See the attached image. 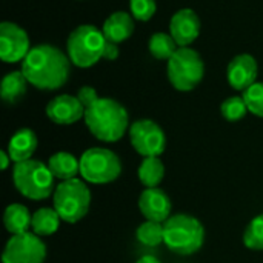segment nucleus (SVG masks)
Instances as JSON below:
<instances>
[{"label":"nucleus","mask_w":263,"mask_h":263,"mask_svg":"<svg viewBox=\"0 0 263 263\" xmlns=\"http://www.w3.org/2000/svg\"><path fill=\"white\" fill-rule=\"evenodd\" d=\"M129 140L136 153L143 157H160L166 146L163 129L149 119L136 120L129 126Z\"/></svg>","instance_id":"1a4fd4ad"},{"label":"nucleus","mask_w":263,"mask_h":263,"mask_svg":"<svg viewBox=\"0 0 263 263\" xmlns=\"http://www.w3.org/2000/svg\"><path fill=\"white\" fill-rule=\"evenodd\" d=\"M77 99L82 102V105L86 109L88 106H91L99 99V94H97V91L92 86H82L79 89V92H77Z\"/></svg>","instance_id":"c85d7f7f"},{"label":"nucleus","mask_w":263,"mask_h":263,"mask_svg":"<svg viewBox=\"0 0 263 263\" xmlns=\"http://www.w3.org/2000/svg\"><path fill=\"white\" fill-rule=\"evenodd\" d=\"M31 222H32V216L29 214L28 208L22 203H12L5 210L3 225L6 231L11 233L12 236L28 233V230L31 228Z\"/></svg>","instance_id":"6ab92c4d"},{"label":"nucleus","mask_w":263,"mask_h":263,"mask_svg":"<svg viewBox=\"0 0 263 263\" xmlns=\"http://www.w3.org/2000/svg\"><path fill=\"white\" fill-rule=\"evenodd\" d=\"M170 34L179 48L190 46L200 34V18L191 8L179 9L170 20Z\"/></svg>","instance_id":"f8f14e48"},{"label":"nucleus","mask_w":263,"mask_h":263,"mask_svg":"<svg viewBox=\"0 0 263 263\" xmlns=\"http://www.w3.org/2000/svg\"><path fill=\"white\" fill-rule=\"evenodd\" d=\"M163 243L179 256L197 253L205 240V230L200 220L190 214H174L163 223Z\"/></svg>","instance_id":"7ed1b4c3"},{"label":"nucleus","mask_w":263,"mask_h":263,"mask_svg":"<svg viewBox=\"0 0 263 263\" xmlns=\"http://www.w3.org/2000/svg\"><path fill=\"white\" fill-rule=\"evenodd\" d=\"M220 112H222V116H223L225 120H228V122H237V120H242L247 116L248 106H247L243 97L233 96V97H228L227 100L222 102Z\"/></svg>","instance_id":"393cba45"},{"label":"nucleus","mask_w":263,"mask_h":263,"mask_svg":"<svg viewBox=\"0 0 263 263\" xmlns=\"http://www.w3.org/2000/svg\"><path fill=\"white\" fill-rule=\"evenodd\" d=\"M39 146L37 134L29 128L18 129L8 143V154L14 163L26 162L32 157Z\"/></svg>","instance_id":"f3484780"},{"label":"nucleus","mask_w":263,"mask_h":263,"mask_svg":"<svg viewBox=\"0 0 263 263\" xmlns=\"http://www.w3.org/2000/svg\"><path fill=\"white\" fill-rule=\"evenodd\" d=\"M29 82L26 80L25 74L22 71H12L8 72L0 86V96L2 100L6 103H17L28 91Z\"/></svg>","instance_id":"aec40b11"},{"label":"nucleus","mask_w":263,"mask_h":263,"mask_svg":"<svg viewBox=\"0 0 263 263\" xmlns=\"http://www.w3.org/2000/svg\"><path fill=\"white\" fill-rule=\"evenodd\" d=\"M83 120L89 133L106 143L119 142L129 126L126 108L109 97H99L91 106H88Z\"/></svg>","instance_id":"f03ea898"},{"label":"nucleus","mask_w":263,"mask_h":263,"mask_svg":"<svg viewBox=\"0 0 263 263\" xmlns=\"http://www.w3.org/2000/svg\"><path fill=\"white\" fill-rule=\"evenodd\" d=\"M12 182L15 190L26 199L43 200L54 193V174L40 160L29 159L14 165Z\"/></svg>","instance_id":"20e7f679"},{"label":"nucleus","mask_w":263,"mask_h":263,"mask_svg":"<svg viewBox=\"0 0 263 263\" xmlns=\"http://www.w3.org/2000/svg\"><path fill=\"white\" fill-rule=\"evenodd\" d=\"M243 243L253 251H263V214L250 222L243 234Z\"/></svg>","instance_id":"a878e982"},{"label":"nucleus","mask_w":263,"mask_h":263,"mask_svg":"<svg viewBox=\"0 0 263 263\" xmlns=\"http://www.w3.org/2000/svg\"><path fill=\"white\" fill-rule=\"evenodd\" d=\"M136 263H160V260L157 257H154V256H143Z\"/></svg>","instance_id":"2f4dec72"},{"label":"nucleus","mask_w":263,"mask_h":263,"mask_svg":"<svg viewBox=\"0 0 263 263\" xmlns=\"http://www.w3.org/2000/svg\"><path fill=\"white\" fill-rule=\"evenodd\" d=\"M165 176V166L160 157H145L139 166V179L145 188H157Z\"/></svg>","instance_id":"4be33fe9"},{"label":"nucleus","mask_w":263,"mask_h":263,"mask_svg":"<svg viewBox=\"0 0 263 263\" xmlns=\"http://www.w3.org/2000/svg\"><path fill=\"white\" fill-rule=\"evenodd\" d=\"M102 32L108 42L122 43L128 40L134 32V17L125 11L112 12L103 23Z\"/></svg>","instance_id":"dca6fc26"},{"label":"nucleus","mask_w":263,"mask_h":263,"mask_svg":"<svg viewBox=\"0 0 263 263\" xmlns=\"http://www.w3.org/2000/svg\"><path fill=\"white\" fill-rule=\"evenodd\" d=\"M54 210L59 213L60 219L68 223H76L82 220L91 205V191L86 183L80 179L63 180L54 190Z\"/></svg>","instance_id":"423d86ee"},{"label":"nucleus","mask_w":263,"mask_h":263,"mask_svg":"<svg viewBox=\"0 0 263 263\" xmlns=\"http://www.w3.org/2000/svg\"><path fill=\"white\" fill-rule=\"evenodd\" d=\"M54 174V177L63 180H71L76 179L77 174H80V160H77L71 153L66 151H59L52 154L46 163Z\"/></svg>","instance_id":"a211bd4d"},{"label":"nucleus","mask_w":263,"mask_h":263,"mask_svg":"<svg viewBox=\"0 0 263 263\" xmlns=\"http://www.w3.org/2000/svg\"><path fill=\"white\" fill-rule=\"evenodd\" d=\"M122 173V162L106 148H89L80 157V176L94 185L114 182Z\"/></svg>","instance_id":"6e6552de"},{"label":"nucleus","mask_w":263,"mask_h":263,"mask_svg":"<svg viewBox=\"0 0 263 263\" xmlns=\"http://www.w3.org/2000/svg\"><path fill=\"white\" fill-rule=\"evenodd\" d=\"M48 119L57 125H72L85 117V106L77 96L62 94L54 97L45 109Z\"/></svg>","instance_id":"4468645a"},{"label":"nucleus","mask_w":263,"mask_h":263,"mask_svg":"<svg viewBox=\"0 0 263 263\" xmlns=\"http://www.w3.org/2000/svg\"><path fill=\"white\" fill-rule=\"evenodd\" d=\"M119 54H120L119 45L114 43V42H108L106 40V45H105V49H103V59L112 62V60H117Z\"/></svg>","instance_id":"c756f323"},{"label":"nucleus","mask_w":263,"mask_h":263,"mask_svg":"<svg viewBox=\"0 0 263 263\" xmlns=\"http://www.w3.org/2000/svg\"><path fill=\"white\" fill-rule=\"evenodd\" d=\"M168 80L177 91L186 92L197 88L205 74V63L202 55L190 48H179L174 55L168 60L166 66Z\"/></svg>","instance_id":"0eeeda50"},{"label":"nucleus","mask_w":263,"mask_h":263,"mask_svg":"<svg viewBox=\"0 0 263 263\" xmlns=\"http://www.w3.org/2000/svg\"><path fill=\"white\" fill-rule=\"evenodd\" d=\"M46 259V245L40 236L34 233H23L11 236L6 242L2 263H43Z\"/></svg>","instance_id":"9d476101"},{"label":"nucleus","mask_w":263,"mask_h":263,"mask_svg":"<svg viewBox=\"0 0 263 263\" xmlns=\"http://www.w3.org/2000/svg\"><path fill=\"white\" fill-rule=\"evenodd\" d=\"M106 39L102 29L94 25L77 26L66 40V52L72 65L79 68H91L103 59Z\"/></svg>","instance_id":"39448f33"},{"label":"nucleus","mask_w":263,"mask_h":263,"mask_svg":"<svg viewBox=\"0 0 263 263\" xmlns=\"http://www.w3.org/2000/svg\"><path fill=\"white\" fill-rule=\"evenodd\" d=\"M243 100L248 106V111L263 119V82H256L247 91H243Z\"/></svg>","instance_id":"bb28decb"},{"label":"nucleus","mask_w":263,"mask_h":263,"mask_svg":"<svg viewBox=\"0 0 263 263\" xmlns=\"http://www.w3.org/2000/svg\"><path fill=\"white\" fill-rule=\"evenodd\" d=\"M259 65L251 54L236 55L227 68V79L231 88L237 91H247L257 82Z\"/></svg>","instance_id":"ddd939ff"},{"label":"nucleus","mask_w":263,"mask_h":263,"mask_svg":"<svg viewBox=\"0 0 263 263\" xmlns=\"http://www.w3.org/2000/svg\"><path fill=\"white\" fill-rule=\"evenodd\" d=\"M71 71V60L60 48L42 43L31 48L22 62V72L29 85L42 91H55L62 88Z\"/></svg>","instance_id":"f257e3e1"},{"label":"nucleus","mask_w":263,"mask_h":263,"mask_svg":"<svg viewBox=\"0 0 263 263\" xmlns=\"http://www.w3.org/2000/svg\"><path fill=\"white\" fill-rule=\"evenodd\" d=\"M136 237L145 247H153V248L154 247H159L160 243H163V237H165L163 223L153 222V220H146V222H143L137 228Z\"/></svg>","instance_id":"b1692460"},{"label":"nucleus","mask_w":263,"mask_h":263,"mask_svg":"<svg viewBox=\"0 0 263 263\" xmlns=\"http://www.w3.org/2000/svg\"><path fill=\"white\" fill-rule=\"evenodd\" d=\"M60 216L54 208H40L32 214L31 231L37 236H51L59 230Z\"/></svg>","instance_id":"412c9836"},{"label":"nucleus","mask_w":263,"mask_h":263,"mask_svg":"<svg viewBox=\"0 0 263 263\" xmlns=\"http://www.w3.org/2000/svg\"><path fill=\"white\" fill-rule=\"evenodd\" d=\"M157 3L156 0H129L131 15L139 22H148L156 14Z\"/></svg>","instance_id":"cd10ccee"},{"label":"nucleus","mask_w":263,"mask_h":263,"mask_svg":"<svg viewBox=\"0 0 263 263\" xmlns=\"http://www.w3.org/2000/svg\"><path fill=\"white\" fill-rule=\"evenodd\" d=\"M139 208L146 220L165 223L171 217L173 203L168 194L157 186L143 190L139 197Z\"/></svg>","instance_id":"2eb2a0df"},{"label":"nucleus","mask_w":263,"mask_h":263,"mask_svg":"<svg viewBox=\"0 0 263 263\" xmlns=\"http://www.w3.org/2000/svg\"><path fill=\"white\" fill-rule=\"evenodd\" d=\"M148 49L151 55L157 60H170L179 49V45L171 37L170 32H154L148 42Z\"/></svg>","instance_id":"5701e85b"},{"label":"nucleus","mask_w":263,"mask_h":263,"mask_svg":"<svg viewBox=\"0 0 263 263\" xmlns=\"http://www.w3.org/2000/svg\"><path fill=\"white\" fill-rule=\"evenodd\" d=\"M0 160H2V163H0V168L2 170H8L9 163L12 162L11 157H9V154H8V151H0Z\"/></svg>","instance_id":"7c9ffc66"},{"label":"nucleus","mask_w":263,"mask_h":263,"mask_svg":"<svg viewBox=\"0 0 263 263\" xmlns=\"http://www.w3.org/2000/svg\"><path fill=\"white\" fill-rule=\"evenodd\" d=\"M31 51L28 32L14 22L0 25V57L5 63L23 62Z\"/></svg>","instance_id":"9b49d317"}]
</instances>
